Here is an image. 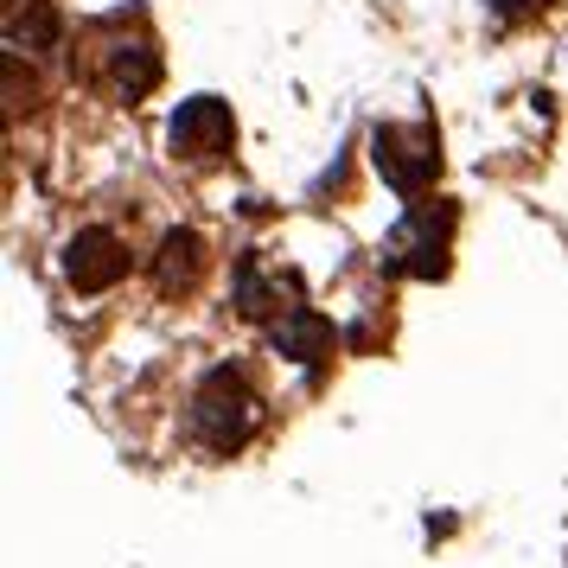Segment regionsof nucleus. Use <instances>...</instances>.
<instances>
[{
	"instance_id": "nucleus-1",
	"label": "nucleus",
	"mask_w": 568,
	"mask_h": 568,
	"mask_svg": "<svg viewBox=\"0 0 568 568\" xmlns=\"http://www.w3.org/2000/svg\"><path fill=\"white\" fill-rule=\"evenodd\" d=\"M71 78L109 90L115 103H141L160 90V45L141 32V20L129 27V13H109L97 27H83V45L71 52Z\"/></svg>"
},
{
	"instance_id": "nucleus-2",
	"label": "nucleus",
	"mask_w": 568,
	"mask_h": 568,
	"mask_svg": "<svg viewBox=\"0 0 568 568\" xmlns=\"http://www.w3.org/2000/svg\"><path fill=\"white\" fill-rule=\"evenodd\" d=\"M256 428H262L256 384H250L236 364H217L205 384H199V396H192V435L205 440L211 454H236Z\"/></svg>"
},
{
	"instance_id": "nucleus-3",
	"label": "nucleus",
	"mask_w": 568,
	"mask_h": 568,
	"mask_svg": "<svg viewBox=\"0 0 568 568\" xmlns=\"http://www.w3.org/2000/svg\"><path fill=\"white\" fill-rule=\"evenodd\" d=\"M454 224H460V211L447 199L440 205H415L384 236V268L389 275H415V282H440L447 275V250H454Z\"/></svg>"
},
{
	"instance_id": "nucleus-4",
	"label": "nucleus",
	"mask_w": 568,
	"mask_h": 568,
	"mask_svg": "<svg viewBox=\"0 0 568 568\" xmlns=\"http://www.w3.org/2000/svg\"><path fill=\"white\" fill-rule=\"evenodd\" d=\"M371 160H377V173H384L389 192L422 199V192L440 180V134H435V122H389V129H377L371 134Z\"/></svg>"
},
{
	"instance_id": "nucleus-5",
	"label": "nucleus",
	"mask_w": 568,
	"mask_h": 568,
	"mask_svg": "<svg viewBox=\"0 0 568 568\" xmlns=\"http://www.w3.org/2000/svg\"><path fill=\"white\" fill-rule=\"evenodd\" d=\"M166 141H173V154H180L185 166H217V160H231V148H236L231 103H217V97H192V103H180Z\"/></svg>"
},
{
	"instance_id": "nucleus-6",
	"label": "nucleus",
	"mask_w": 568,
	"mask_h": 568,
	"mask_svg": "<svg viewBox=\"0 0 568 568\" xmlns=\"http://www.w3.org/2000/svg\"><path fill=\"white\" fill-rule=\"evenodd\" d=\"M64 275L78 294H103L129 275V243L115 231H78L71 236V250H64Z\"/></svg>"
},
{
	"instance_id": "nucleus-7",
	"label": "nucleus",
	"mask_w": 568,
	"mask_h": 568,
	"mask_svg": "<svg viewBox=\"0 0 568 568\" xmlns=\"http://www.w3.org/2000/svg\"><path fill=\"white\" fill-rule=\"evenodd\" d=\"M268 338H275V352H287L294 364H307V371H320V364L333 358V326L320 320L313 307H287L275 326H268Z\"/></svg>"
},
{
	"instance_id": "nucleus-8",
	"label": "nucleus",
	"mask_w": 568,
	"mask_h": 568,
	"mask_svg": "<svg viewBox=\"0 0 568 568\" xmlns=\"http://www.w3.org/2000/svg\"><path fill=\"white\" fill-rule=\"evenodd\" d=\"M199 282H205V236L173 231L166 243H160V256H154V287L160 294H192Z\"/></svg>"
},
{
	"instance_id": "nucleus-9",
	"label": "nucleus",
	"mask_w": 568,
	"mask_h": 568,
	"mask_svg": "<svg viewBox=\"0 0 568 568\" xmlns=\"http://www.w3.org/2000/svg\"><path fill=\"white\" fill-rule=\"evenodd\" d=\"M282 294H287V282H262V262L243 256V268H236V313H243V320H268V326H275V320L294 307Z\"/></svg>"
},
{
	"instance_id": "nucleus-10",
	"label": "nucleus",
	"mask_w": 568,
	"mask_h": 568,
	"mask_svg": "<svg viewBox=\"0 0 568 568\" xmlns=\"http://www.w3.org/2000/svg\"><path fill=\"white\" fill-rule=\"evenodd\" d=\"M7 39H13V52L20 45H45L52 39V7L45 0H7Z\"/></svg>"
}]
</instances>
